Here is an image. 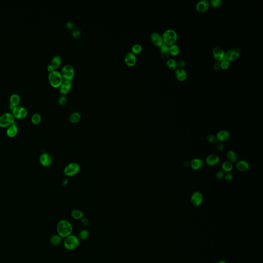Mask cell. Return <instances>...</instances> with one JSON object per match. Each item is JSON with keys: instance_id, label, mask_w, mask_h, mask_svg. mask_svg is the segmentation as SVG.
<instances>
[{"instance_id": "74e56055", "label": "cell", "mask_w": 263, "mask_h": 263, "mask_svg": "<svg viewBox=\"0 0 263 263\" xmlns=\"http://www.w3.org/2000/svg\"><path fill=\"white\" fill-rule=\"evenodd\" d=\"M230 62L226 60L225 59H224L223 60L221 61L220 63V66H221V68L223 70H226L229 68L230 66Z\"/></svg>"}, {"instance_id": "5b68a950", "label": "cell", "mask_w": 263, "mask_h": 263, "mask_svg": "<svg viewBox=\"0 0 263 263\" xmlns=\"http://www.w3.org/2000/svg\"><path fill=\"white\" fill-rule=\"evenodd\" d=\"M15 123V118L12 114L6 113L0 116V127L8 128Z\"/></svg>"}, {"instance_id": "603a6c76", "label": "cell", "mask_w": 263, "mask_h": 263, "mask_svg": "<svg viewBox=\"0 0 263 263\" xmlns=\"http://www.w3.org/2000/svg\"><path fill=\"white\" fill-rule=\"evenodd\" d=\"M160 52H161V56L162 58L163 59H167L169 58L170 55V50H169V46H168L164 43L163 45L160 47Z\"/></svg>"}, {"instance_id": "ba28073f", "label": "cell", "mask_w": 263, "mask_h": 263, "mask_svg": "<svg viewBox=\"0 0 263 263\" xmlns=\"http://www.w3.org/2000/svg\"><path fill=\"white\" fill-rule=\"evenodd\" d=\"M241 55V51L237 48H232L225 52V60L231 62L236 60Z\"/></svg>"}, {"instance_id": "cb8c5ba5", "label": "cell", "mask_w": 263, "mask_h": 263, "mask_svg": "<svg viewBox=\"0 0 263 263\" xmlns=\"http://www.w3.org/2000/svg\"><path fill=\"white\" fill-rule=\"evenodd\" d=\"M20 97L17 94H13L10 97V105L14 107H18L20 102Z\"/></svg>"}, {"instance_id": "1f68e13d", "label": "cell", "mask_w": 263, "mask_h": 263, "mask_svg": "<svg viewBox=\"0 0 263 263\" xmlns=\"http://www.w3.org/2000/svg\"><path fill=\"white\" fill-rule=\"evenodd\" d=\"M167 66L172 70H176L178 67V63L174 59H169L167 61Z\"/></svg>"}, {"instance_id": "60d3db41", "label": "cell", "mask_w": 263, "mask_h": 263, "mask_svg": "<svg viewBox=\"0 0 263 263\" xmlns=\"http://www.w3.org/2000/svg\"><path fill=\"white\" fill-rule=\"evenodd\" d=\"M224 177L225 180L228 181H232L233 179V175H232V174L230 173H227L226 174H225L224 175Z\"/></svg>"}, {"instance_id": "681fc988", "label": "cell", "mask_w": 263, "mask_h": 263, "mask_svg": "<svg viewBox=\"0 0 263 263\" xmlns=\"http://www.w3.org/2000/svg\"><path fill=\"white\" fill-rule=\"evenodd\" d=\"M225 263V262H224L221 261V262H219V263Z\"/></svg>"}, {"instance_id": "e575fe53", "label": "cell", "mask_w": 263, "mask_h": 263, "mask_svg": "<svg viewBox=\"0 0 263 263\" xmlns=\"http://www.w3.org/2000/svg\"><path fill=\"white\" fill-rule=\"evenodd\" d=\"M142 50V46L140 44L138 43L135 44L132 47V52H133L135 54H139Z\"/></svg>"}, {"instance_id": "7402d4cb", "label": "cell", "mask_w": 263, "mask_h": 263, "mask_svg": "<svg viewBox=\"0 0 263 263\" xmlns=\"http://www.w3.org/2000/svg\"><path fill=\"white\" fill-rule=\"evenodd\" d=\"M18 132V128L15 123L14 125H11L8 127L6 130V134L10 138H14L16 136Z\"/></svg>"}, {"instance_id": "2e32d148", "label": "cell", "mask_w": 263, "mask_h": 263, "mask_svg": "<svg viewBox=\"0 0 263 263\" xmlns=\"http://www.w3.org/2000/svg\"><path fill=\"white\" fill-rule=\"evenodd\" d=\"M39 161L41 164L44 167H47L49 166L52 163V158L47 153H43L41 155Z\"/></svg>"}, {"instance_id": "277c9868", "label": "cell", "mask_w": 263, "mask_h": 263, "mask_svg": "<svg viewBox=\"0 0 263 263\" xmlns=\"http://www.w3.org/2000/svg\"><path fill=\"white\" fill-rule=\"evenodd\" d=\"M80 244L78 237L75 235H69L65 238L64 240V246L67 250H72L76 249Z\"/></svg>"}, {"instance_id": "b9f144b4", "label": "cell", "mask_w": 263, "mask_h": 263, "mask_svg": "<svg viewBox=\"0 0 263 263\" xmlns=\"http://www.w3.org/2000/svg\"><path fill=\"white\" fill-rule=\"evenodd\" d=\"M224 175H225V174H224V172L223 171H219L217 172V173H216L215 177H216V179L219 180V179L223 178V177H224Z\"/></svg>"}, {"instance_id": "d6986e66", "label": "cell", "mask_w": 263, "mask_h": 263, "mask_svg": "<svg viewBox=\"0 0 263 263\" xmlns=\"http://www.w3.org/2000/svg\"><path fill=\"white\" fill-rule=\"evenodd\" d=\"M190 166L193 170H199L204 166V162L200 158H194L190 162Z\"/></svg>"}, {"instance_id": "4fadbf2b", "label": "cell", "mask_w": 263, "mask_h": 263, "mask_svg": "<svg viewBox=\"0 0 263 263\" xmlns=\"http://www.w3.org/2000/svg\"><path fill=\"white\" fill-rule=\"evenodd\" d=\"M212 54L214 58L217 62H221L225 59V52L222 48L219 47H216L213 49Z\"/></svg>"}, {"instance_id": "ee69618b", "label": "cell", "mask_w": 263, "mask_h": 263, "mask_svg": "<svg viewBox=\"0 0 263 263\" xmlns=\"http://www.w3.org/2000/svg\"><path fill=\"white\" fill-rule=\"evenodd\" d=\"M65 26H66V28L70 29H72L73 28H74L73 22L70 21L66 22Z\"/></svg>"}, {"instance_id": "ffe728a7", "label": "cell", "mask_w": 263, "mask_h": 263, "mask_svg": "<svg viewBox=\"0 0 263 263\" xmlns=\"http://www.w3.org/2000/svg\"><path fill=\"white\" fill-rule=\"evenodd\" d=\"M217 140L219 141L221 143L225 142L227 141L230 137V133L226 130H221L217 133L216 135Z\"/></svg>"}, {"instance_id": "6da1fadb", "label": "cell", "mask_w": 263, "mask_h": 263, "mask_svg": "<svg viewBox=\"0 0 263 263\" xmlns=\"http://www.w3.org/2000/svg\"><path fill=\"white\" fill-rule=\"evenodd\" d=\"M73 228L72 225L66 220H61L59 221L57 226L58 234L62 238H65L72 234Z\"/></svg>"}, {"instance_id": "9c48e42d", "label": "cell", "mask_w": 263, "mask_h": 263, "mask_svg": "<svg viewBox=\"0 0 263 263\" xmlns=\"http://www.w3.org/2000/svg\"><path fill=\"white\" fill-rule=\"evenodd\" d=\"M12 114L14 118L23 119L26 118L27 115V110L22 107H15L12 110Z\"/></svg>"}, {"instance_id": "5bb4252c", "label": "cell", "mask_w": 263, "mask_h": 263, "mask_svg": "<svg viewBox=\"0 0 263 263\" xmlns=\"http://www.w3.org/2000/svg\"><path fill=\"white\" fill-rule=\"evenodd\" d=\"M124 61L128 66H134L137 62L136 54H135L132 52H128L127 54L125 55Z\"/></svg>"}, {"instance_id": "836d02e7", "label": "cell", "mask_w": 263, "mask_h": 263, "mask_svg": "<svg viewBox=\"0 0 263 263\" xmlns=\"http://www.w3.org/2000/svg\"><path fill=\"white\" fill-rule=\"evenodd\" d=\"M90 235V232L87 230H82L79 233L78 237L79 240L84 241L87 239Z\"/></svg>"}, {"instance_id": "83f0119b", "label": "cell", "mask_w": 263, "mask_h": 263, "mask_svg": "<svg viewBox=\"0 0 263 263\" xmlns=\"http://www.w3.org/2000/svg\"><path fill=\"white\" fill-rule=\"evenodd\" d=\"M62 242V237H61L58 234L52 235V236L50 237V242L52 245L57 246L60 244Z\"/></svg>"}, {"instance_id": "44dd1931", "label": "cell", "mask_w": 263, "mask_h": 263, "mask_svg": "<svg viewBox=\"0 0 263 263\" xmlns=\"http://www.w3.org/2000/svg\"><path fill=\"white\" fill-rule=\"evenodd\" d=\"M175 75L178 80L180 81H185L187 78V73L183 68H178L175 70Z\"/></svg>"}, {"instance_id": "f6af8a7d", "label": "cell", "mask_w": 263, "mask_h": 263, "mask_svg": "<svg viewBox=\"0 0 263 263\" xmlns=\"http://www.w3.org/2000/svg\"><path fill=\"white\" fill-rule=\"evenodd\" d=\"M217 149L219 151H223L225 149V145L222 143H219L217 145Z\"/></svg>"}, {"instance_id": "d590c367", "label": "cell", "mask_w": 263, "mask_h": 263, "mask_svg": "<svg viewBox=\"0 0 263 263\" xmlns=\"http://www.w3.org/2000/svg\"><path fill=\"white\" fill-rule=\"evenodd\" d=\"M209 3L213 8H219L222 5L223 2L221 0H211Z\"/></svg>"}, {"instance_id": "d6a6232c", "label": "cell", "mask_w": 263, "mask_h": 263, "mask_svg": "<svg viewBox=\"0 0 263 263\" xmlns=\"http://www.w3.org/2000/svg\"><path fill=\"white\" fill-rule=\"evenodd\" d=\"M41 120H42V117L40 114H39L38 113H35L34 114L32 115L31 121L34 125H39V123H40Z\"/></svg>"}, {"instance_id": "52a82bcc", "label": "cell", "mask_w": 263, "mask_h": 263, "mask_svg": "<svg viewBox=\"0 0 263 263\" xmlns=\"http://www.w3.org/2000/svg\"><path fill=\"white\" fill-rule=\"evenodd\" d=\"M60 72L63 79L72 80L75 76L74 68L70 64H66L63 66Z\"/></svg>"}, {"instance_id": "8fae6325", "label": "cell", "mask_w": 263, "mask_h": 263, "mask_svg": "<svg viewBox=\"0 0 263 263\" xmlns=\"http://www.w3.org/2000/svg\"><path fill=\"white\" fill-rule=\"evenodd\" d=\"M210 7V3L207 0H202L198 2L196 6L195 9L197 12L199 13H205L209 10Z\"/></svg>"}, {"instance_id": "8d00e7d4", "label": "cell", "mask_w": 263, "mask_h": 263, "mask_svg": "<svg viewBox=\"0 0 263 263\" xmlns=\"http://www.w3.org/2000/svg\"><path fill=\"white\" fill-rule=\"evenodd\" d=\"M72 36L75 39H78L81 36V31L78 27H74L72 31Z\"/></svg>"}, {"instance_id": "e0dca14e", "label": "cell", "mask_w": 263, "mask_h": 263, "mask_svg": "<svg viewBox=\"0 0 263 263\" xmlns=\"http://www.w3.org/2000/svg\"><path fill=\"white\" fill-rule=\"evenodd\" d=\"M207 165L209 166H215L219 163L220 159L219 157L215 154H210L208 155L206 159Z\"/></svg>"}, {"instance_id": "f546056e", "label": "cell", "mask_w": 263, "mask_h": 263, "mask_svg": "<svg viewBox=\"0 0 263 263\" xmlns=\"http://www.w3.org/2000/svg\"><path fill=\"white\" fill-rule=\"evenodd\" d=\"M233 168L232 163L229 162V161L224 162L221 166V168L223 169V171L227 173H229L230 172H231Z\"/></svg>"}, {"instance_id": "4316f807", "label": "cell", "mask_w": 263, "mask_h": 263, "mask_svg": "<svg viewBox=\"0 0 263 263\" xmlns=\"http://www.w3.org/2000/svg\"><path fill=\"white\" fill-rule=\"evenodd\" d=\"M81 118V115L80 113H79L78 112H75L70 114L69 119H70V121L71 123H78L79 121L80 120Z\"/></svg>"}, {"instance_id": "f35d334b", "label": "cell", "mask_w": 263, "mask_h": 263, "mask_svg": "<svg viewBox=\"0 0 263 263\" xmlns=\"http://www.w3.org/2000/svg\"><path fill=\"white\" fill-rule=\"evenodd\" d=\"M66 102H67V98L65 95H62L59 97L58 103L59 105H64L66 104Z\"/></svg>"}, {"instance_id": "f1b7e54d", "label": "cell", "mask_w": 263, "mask_h": 263, "mask_svg": "<svg viewBox=\"0 0 263 263\" xmlns=\"http://www.w3.org/2000/svg\"><path fill=\"white\" fill-rule=\"evenodd\" d=\"M61 62H62V59H61V57L57 55V56H54L52 59L51 64L52 65L54 69H56V68H58L61 65Z\"/></svg>"}, {"instance_id": "484cf974", "label": "cell", "mask_w": 263, "mask_h": 263, "mask_svg": "<svg viewBox=\"0 0 263 263\" xmlns=\"http://www.w3.org/2000/svg\"><path fill=\"white\" fill-rule=\"evenodd\" d=\"M227 158L229 160V162L233 163H236L237 161V155L233 150H229L227 153Z\"/></svg>"}, {"instance_id": "7c38bea8", "label": "cell", "mask_w": 263, "mask_h": 263, "mask_svg": "<svg viewBox=\"0 0 263 263\" xmlns=\"http://www.w3.org/2000/svg\"><path fill=\"white\" fill-rule=\"evenodd\" d=\"M203 194L199 191H196L191 195V202L194 206H200L203 203Z\"/></svg>"}, {"instance_id": "ab89813d", "label": "cell", "mask_w": 263, "mask_h": 263, "mask_svg": "<svg viewBox=\"0 0 263 263\" xmlns=\"http://www.w3.org/2000/svg\"><path fill=\"white\" fill-rule=\"evenodd\" d=\"M207 140L208 142L210 143H215L217 141L216 137L213 135L210 134L207 136Z\"/></svg>"}, {"instance_id": "d4e9b609", "label": "cell", "mask_w": 263, "mask_h": 263, "mask_svg": "<svg viewBox=\"0 0 263 263\" xmlns=\"http://www.w3.org/2000/svg\"><path fill=\"white\" fill-rule=\"evenodd\" d=\"M71 215L72 218L76 220L82 219L84 216V214L82 211H81L78 209H75L73 210L71 212Z\"/></svg>"}, {"instance_id": "7a4b0ae2", "label": "cell", "mask_w": 263, "mask_h": 263, "mask_svg": "<svg viewBox=\"0 0 263 263\" xmlns=\"http://www.w3.org/2000/svg\"><path fill=\"white\" fill-rule=\"evenodd\" d=\"M163 41L168 46H171L175 44L177 40L178 36L176 32L172 29H167L163 34Z\"/></svg>"}, {"instance_id": "9a60e30c", "label": "cell", "mask_w": 263, "mask_h": 263, "mask_svg": "<svg viewBox=\"0 0 263 263\" xmlns=\"http://www.w3.org/2000/svg\"><path fill=\"white\" fill-rule=\"evenodd\" d=\"M150 38L153 44L159 47H160L163 43V37L161 34L157 32H153L151 34Z\"/></svg>"}, {"instance_id": "7bdbcfd3", "label": "cell", "mask_w": 263, "mask_h": 263, "mask_svg": "<svg viewBox=\"0 0 263 263\" xmlns=\"http://www.w3.org/2000/svg\"><path fill=\"white\" fill-rule=\"evenodd\" d=\"M213 70L214 71H219L221 69V66H220V63L219 62H215L213 65Z\"/></svg>"}, {"instance_id": "30bf717a", "label": "cell", "mask_w": 263, "mask_h": 263, "mask_svg": "<svg viewBox=\"0 0 263 263\" xmlns=\"http://www.w3.org/2000/svg\"><path fill=\"white\" fill-rule=\"evenodd\" d=\"M72 81L63 79L60 87H59L61 94L64 95L67 94L72 88Z\"/></svg>"}, {"instance_id": "7dc6e473", "label": "cell", "mask_w": 263, "mask_h": 263, "mask_svg": "<svg viewBox=\"0 0 263 263\" xmlns=\"http://www.w3.org/2000/svg\"><path fill=\"white\" fill-rule=\"evenodd\" d=\"M47 70L49 72H52L53 70H54V68L53 66H52V65L50 64L48 65H47Z\"/></svg>"}, {"instance_id": "8992f818", "label": "cell", "mask_w": 263, "mask_h": 263, "mask_svg": "<svg viewBox=\"0 0 263 263\" xmlns=\"http://www.w3.org/2000/svg\"><path fill=\"white\" fill-rule=\"evenodd\" d=\"M80 167L76 163H70L65 167L64 173L68 177H72L76 175L80 171Z\"/></svg>"}, {"instance_id": "3957f363", "label": "cell", "mask_w": 263, "mask_h": 263, "mask_svg": "<svg viewBox=\"0 0 263 263\" xmlns=\"http://www.w3.org/2000/svg\"><path fill=\"white\" fill-rule=\"evenodd\" d=\"M48 81L50 85L54 87H59L62 82V76L58 70H53L49 72L48 76Z\"/></svg>"}, {"instance_id": "c3c4849f", "label": "cell", "mask_w": 263, "mask_h": 263, "mask_svg": "<svg viewBox=\"0 0 263 263\" xmlns=\"http://www.w3.org/2000/svg\"><path fill=\"white\" fill-rule=\"evenodd\" d=\"M88 223H89L88 220L87 219H83V218L82 219V223L83 225H87L88 224Z\"/></svg>"}, {"instance_id": "4dcf8cb0", "label": "cell", "mask_w": 263, "mask_h": 263, "mask_svg": "<svg viewBox=\"0 0 263 263\" xmlns=\"http://www.w3.org/2000/svg\"><path fill=\"white\" fill-rule=\"evenodd\" d=\"M169 50H170V54L173 56H176L177 55H178L180 52V49L178 46L176 44H173L169 46Z\"/></svg>"}, {"instance_id": "bcb514c9", "label": "cell", "mask_w": 263, "mask_h": 263, "mask_svg": "<svg viewBox=\"0 0 263 263\" xmlns=\"http://www.w3.org/2000/svg\"><path fill=\"white\" fill-rule=\"evenodd\" d=\"M178 65L180 66V68H183L186 65V62L183 60L180 61L179 63H178Z\"/></svg>"}, {"instance_id": "ac0fdd59", "label": "cell", "mask_w": 263, "mask_h": 263, "mask_svg": "<svg viewBox=\"0 0 263 263\" xmlns=\"http://www.w3.org/2000/svg\"><path fill=\"white\" fill-rule=\"evenodd\" d=\"M236 169L242 172H245L248 171L250 168L249 163L245 161H240L236 162Z\"/></svg>"}]
</instances>
